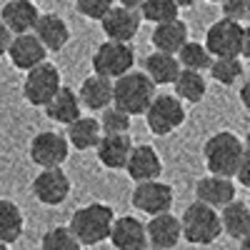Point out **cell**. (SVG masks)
Returning <instances> with one entry per match:
<instances>
[{"label": "cell", "instance_id": "obj_1", "mask_svg": "<svg viewBox=\"0 0 250 250\" xmlns=\"http://www.w3.org/2000/svg\"><path fill=\"white\" fill-rule=\"evenodd\" d=\"M243 153H245L243 140L230 130H220L210 135L203 145V160H205L208 173L220 175V178H233L238 173Z\"/></svg>", "mask_w": 250, "mask_h": 250}, {"label": "cell", "instance_id": "obj_2", "mask_svg": "<svg viewBox=\"0 0 250 250\" xmlns=\"http://www.w3.org/2000/svg\"><path fill=\"white\" fill-rule=\"evenodd\" d=\"M113 223H115V213L108 203H88L73 213L68 228L80 245H98L110 238Z\"/></svg>", "mask_w": 250, "mask_h": 250}, {"label": "cell", "instance_id": "obj_3", "mask_svg": "<svg viewBox=\"0 0 250 250\" xmlns=\"http://www.w3.org/2000/svg\"><path fill=\"white\" fill-rule=\"evenodd\" d=\"M155 88L158 85L145 73L130 70V73L120 75L118 80H113V105L120 108L123 113H128L130 118L145 115L153 98L158 95Z\"/></svg>", "mask_w": 250, "mask_h": 250}, {"label": "cell", "instance_id": "obj_4", "mask_svg": "<svg viewBox=\"0 0 250 250\" xmlns=\"http://www.w3.org/2000/svg\"><path fill=\"white\" fill-rule=\"evenodd\" d=\"M180 228H183V238L193 245H213L223 235L220 213L200 200L190 203L183 210Z\"/></svg>", "mask_w": 250, "mask_h": 250}, {"label": "cell", "instance_id": "obj_5", "mask_svg": "<svg viewBox=\"0 0 250 250\" xmlns=\"http://www.w3.org/2000/svg\"><path fill=\"white\" fill-rule=\"evenodd\" d=\"M93 73L108 80H118L120 75L130 73L135 65V50L130 43H115V40H105L100 43L98 50L93 53Z\"/></svg>", "mask_w": 250, "mask_h": 250}, {"label": "cell", "instance_id": "obj_6", "mask_svg": "<svg viewBox=\"0 0 250 250\" xmlns=\"http://www.w3.org/2000/svg\"><path fill=\"white\" fill-rule=\"evenodd\" d=\"M62 88L60 80V70L53 65V62H43L33 70L25 73L23 80V98L28 100V105L33 108H45L48 103L58 95V90Z\"/></svg>", "mask_w": 250, "mask_h": 250}, {"label": "cell", "instance_id": "obj_7", "mask_svg": "<svg viewBox=\"0 0 250 250\" xmlns=\"http://www.w3.org/2000/svg\"><path fill=\"white\" fill-rule=\"evenodd\" d=\"M185 123V105L175 95H155L145 110V125L153 135H170Z\"/></svg>", "mask_w": 250, "mask_h": 250}, {"label": "cell", "instance_id": "obj_8", "mask_svg": "<svg viewBox=\"0 0 250 250\" xmlns=\"http://www.w3.org/2000/svg\"><path fill=\"white\" fill-rule=\"evenodd\" d=\"M70 155V143L65 133L43 130L30 140V160L40 170L45 168H62V163Z\"/></svg>", "mask_w": 250, "mask_h": 250}, {"label": "cell", "instance_id": "obj_9", "mask_svg": "<svg viewBox=\"0 0 250 250\" xmlns=\"http://www.w3.org/2000/svg\"><path fill=\"white\" fill-rule=\"evenodd\" d=\"M130 203L135 210L145 215H160V213H170L173 208V185L163 183V180H148V183H135Z\"/></svg>", "mask_w": 250, "mask_h": 250}, {"label": "cell", "instance_id": "obj_10", "mask_svg": "<svg viewBox=\"0 0 250 250\" xmlns=\"http://www.w3.org/2000/svg\"><path fill=\"white\" fill-rule=\"evenodd\" d=\"M243 25L235 20L220 18L205 30V48L213 58H240Z\"/></svg>", "mask_w": 250, "mask_h": 250}, {"label": "cell", "instance_id": "obj_11", "mask_svg": "<svg viewBox=\"0 0 250 250\" xmlns=\"http://www.w3.org/2000/svg\"><path fill=\"white\" fill-rule=\"evenodd\" d=\"M33 195L43 205H62L70 195V178L62 168H45L33 178Z\"/></svg>", "mask_w": 250, "mask_h": 250}, {"label": "cell", "instance_id": "obj_12", "mask_svg": "<svg viewBox=\"0 0 250 250\" xmlns=\"http://www.w3.org/2000/svg\"><path fill=\"white\" fill-rule=\"evenodd\" d=\"M140 23H143L140 10L113 5V10L100 20V28H103L108 40H115V43H133V38L140 30Z\"/></svg>", "mask_w": 250, "mask_h": 250}, {"label": "cell", "instance_id": "obj_13", "mask_svg": "<svg viewBox=\"0 0 250 250\" xmlns=\"http://www.w3.org/2000/svg\"><path fill=\"white\" fill-rule=\"evenodd\" d=\"M8 58L18 70L28 73V70L43 65L48 60V50L43 48V43H40L33 33H25V35H13V43L8 48Z\"/></svg>", "mask_w": 250, "mask_h": 250}, {"label": "cell", "instance_id": "obj_14", "mask_svg": "<svg viewBox=\"0 0 250 250\" xmlns=\"http://www.w3.org/2000/svg\"><path fill=\"white\" fill-rule=\"evenodd\" d=\"M125 173L133 183H148V180H160L163 175V160L158 155V150L153 145H135L128 165H125Z\"/></svg>", "mask_w": 250, "mask_h": 250}, {"label": "cell", "instance_id": "obj_15", "mask_svg": "<svg viewBox=\"0 0 250 250\" xmlns=\"http://www.w3.org/2000/svg\"><path fill=\"white\" fill-rule=\"evenodd\" d=\"M145 233H148V245L155 250H173L183 240L180 218H175L173 213L153 215L145 223Z\"/></svg>", "mask_w": 250, "mask_h": 250}, {"label": "cell", "instance_id": "obj_16", "mask_svg": "<svg viewBox=\"0 0 250 250\" xmlns=\"http://www.w3.org/2000/svg\"><path fill=\"white\" fill-rule=\"evenodd\" d=\"M115 250H145L148 248V233H145V223L135 215H120L113 223L110 238Z\"/></svg>", "mask_w": 250, "mask_h": 250}, {"label": "cell", "instance_id": "obj_17", "mask_svg": "<svg viewBox=\"0 0 250 250\" xmlns=\"http://www.w3.org/2000/svg\"><path fill=\"white\" fill-rule=\"evenodd\" d=\"M133 148H135L133 138L128 133H118V135H103L95 145V153L100 165H105L108 170H125Z\"/></svg>", "mask_w": 250, "mask_h": 250}, {"label": "cell", "instance_id": "obj_18", "mask_svg": "<svg viewBox=\"0 0 250 250\" xmlns=\"http://www.w3.org/2000/svg\"><path fill=\"white\" fill-rule=\"evenodd\" d=\"M40 18V10L33 0H8L0 8V20L13 35H25L33 33L35 23Z\"/></svg>", "mask_w": 250, "mask_h": 250}, {"label": "cell", "instance_id": "obj_19", "mask_svg": "<svg viewBox=\"0 0 250 250\" xmlns=\"http://www.w3.org/2000/svg\"><path fill=\"white\" fill-rule=\"evenodd\" d=\"M195 200L215 208V210H223L228 203L235 200V183H233V178H220V175L200 178L195 183Z\"/></svg>", "mask_w": 250, "mask_h": 250}, {"label": "cell", "instance_id": "obj_20", "mask_svg": "<svg viewBox=\"0 0 250 250\" xmlns=\"http://www.w3.org/2000/svg\"><path fill=\"white\" fill-rule=\"evenodd\" d=\"M33 35L43 43L48 53H58L68 45L70 40V28L58 13H40L38 23L33 28Z\"/></svg>", "mask_w": 250, "mask_h": 250}, {"label": "cell", "instance_id": "obj_21", "mask_svg": "<svg viewBox=\"0 0 250 250\" xmlns=\"http://www.w3.org/2000/svg\"><path fill=\"white\" fill-rule=\"evenodd\" d=\"M78 98H80V105L90 110V113H103L105 108L113 105V80L108 78H100V75H90L80 83L78 88Z\"/></svg>", "mask_w": 250, "mask_h": 250}, {"label": "cell", "instance_id": "obj_22", "mask_svg": "<svg viewBox=\"0 0 250 250\" xmlns=\"http://www.w3.org/2000/svg\"><path fill=\"white\" fill-rule=\"evenodd\" d=\"M188 25L183 23L180 18L175 20H168V23H158L153 28V35H150V43L158 53H170V55H178V50L188 43Z\"/></svg>", "mask_w": 250, "mask_h": 250}, {"label": "cell", "instance_id": "obj_23", "mask_svg": "<svg viewBox=\"0 0 250 250\" xmlns=\"http://www.w3.org/2000/svg\"><path fill=\"white\" fill-rule=\"evenodd\" d=\"M45 115L53 120V123H60V125H70L73 120H78L83 115V105H80V98H78V90L73 88H65L62 85L58 90V95L43 108Z\"/></svg>", "mask_w": 250, "mask_h": 250}, {"label": "cell", "instance_id": "obj_24", "mask_svg": "<svg viewBox=\"0 0 250 250\" xmlns=\"http://www.w3.org/2000/svg\"><path fill=\"white\" fill-rule=\"evenodd\" d=\"M65 138L70 143V148H75V150H93L98 140L103 138L100 120L93 115H80L78 120L65 125Z\"/></svg>", "mask_w": 250, "mask_h": 250}, {"label": "cell", "instance_id": "obj_25", "mask_svg": "<svg viewBox=\"0 0 250 250\" xmlns=\"http://www.w3.org/2000/svg\"><path fill=\"white\" fill-rule=\"evenodd\" d=\"M220 225H223V233L235 240H243L245 235H250V205L243 200L228 203L220 210Z\"/></svg>", "mask_w": 250, "mask_h": 250}, {"label": "cell", "instance_id": "obj_26", "mask_svg": "<svg viewBox=\"0 0 250 250\" xmlns=\"http://www.w3.org/2000/svg\"><path fill=\"white\" fill-rule=\"evenodd\" d=\"M180 62L170 53H150L145 58V75H148L155 85H173L175 78L180 75Z\"/></svg>", "mask_w": 250, "mask_h": 250}, {"label": "cell", "instance_id": "obj_27", "mask_svg": "<svg viewBox=\"0 0 250 250\" xmlns=\"http://www.w3.org/2000/svg\"><path fill=\"white\" fill-rule=\"evenodd\" d=\"M173 90H175V98L183 100V103H190V105H198V103L205 98L208 93V80L203 73H195V70H180V75L175 78L173 83Z\"/></svg>", "mask_w": 250, "mask_h": 250}, {"label": "cell", "instance_id": "obj_28", "mask_svg": "<svg viewBox=\"0 0 250 250\" xmlns=\"http://www.w3.org/2000/svg\"><path fill=\"white\" fill-rule=\"evenodd\" d=\"M25 228V218L23 210L8 198H0V243H15L20 235H23Z\"/></svg>", "mask_w": 250, "mask_h": 250}, {"label": "cell", "instance_id": "obj_29", "mask_svg": "<svg viewBox=\"0 0 250 250\" xmlns=\"http://www.w3.org/2000/svg\"><path fill=\"white\" fill-rule=\"evenodd\" d=\"M178 62H180V68L185 70H195V73H203L210 68V62H213V55L210 50L205 48V43H195V40H188V43L178 50Z\"/></svg>", "mask_w": 250, "mask_h": 250}, {"label": "cell", "instance_id": "obj_30", "mask_svg": "<svg viewBox=\"0 0 250 250\" xmlns=\"http://www.w3.org/2000/svg\"><path fill=\"white\" fill-rule=\"evenodd\" d=\"M80 248L83 245L70 233L68 225H55L50 230H45L43 238H40V250H80Z\"/></svg>", "mask_w": 250, "mask_h": 250}, {"label": "cell", "instance_id": "obj_31", "mask_svg": "<svg viewBox=\"0 0 250 250\" xmlns=\"http://www.w3.org/2000/svg\"><path fill=\"white\" fill-rule=\"evenodd\" d=\"M178 3L175 0H143L140 5V18L150 20V23H168V20L178 18Z\"/></svg>", "mask_w": 250, "mask_h": 250}, {"label": "cell", "instance_id": "obj_32", "mask_svg": "<svg viewBox=\"0 0 250 250\" xmlns=\"http://www.w3.org/2000/svg\"><path fill=\"white\" fill-rule=\"evenodd\" d=\"M210 78L220 85H233V83L243 75V62L240 58H213L210 68H208Z\"/></svg>", "mask_w": 250, "mask_h": 250}, {"label": "cell", "instance_id": "obj_33", "mask_svg": "<svg viewBox=\"0 0 250 250\" xmlns=\"http://www.w3.org/2000/svg\"><path fill=\"white\" fill-rule=\"evenodd\" d=\"M100 130L103 135H118V133H128L130 130V115L123 113L120 108L110 105L103 110L100 115Z\"/></svg>", "mask_w": 250, "mask_h": 250}, {"label": "cell", "instance_id": "obj_34", "mask_svg": "<svg viewBox=\"0 0 250 250\" xmlns=\"http://www.w3.org/2000/svg\"><path fill=\"white\" fill-rule=\"evenodd\" d=\"M115 5V0H75V10L88 20H103Z\"/></svg>", "mask_w": 250, "mask_h": 250}, {"label": "cell", "instance_id": "obj_35", "mask_svg": "<svg viewBox=\"0 0 250 250\" xmlns=\"http://www.w3.org/2000/svg\"><path fill=\"white\" fill-rule=\"evenodd\" d=\"M223 5V18L243 23L245 18H250V0H225Z\"/></svg>", "mask_w": 250, "mask_h": 250}, {"label": "cell", "instance_id": "obj_36", "mask_svg": "<svg viewBox=\"0 0 250 250\" xmlns=\"http://www.w3.org/2000/svg\"><path fill=\"white\" fill-rule=\"evenodd\" d=\"M235 178L240 180V185L250 188V150H245V153H243V160H240V168H238Z\"/></svg>", "mask_w": 250, "mask_h": 250}, {"label": "cell", "instance_id": "obj_37", "mask_svg": "<svg viewBox=\"0 0 250 250\" xmlns=\"http://www.w3.org/2000/svg\"><path fill=\"white\" fill-rule=\"evenodd\" d=\"M10 43H13V33L3 25V20H0V58L3 55H8V48H10Z\"/></svg>", "mask_w": 250, "mask_h": 250}, {"label": "cell", "instance_id": "obj_38", "mask_svg": "<svg viewBox=\"0 0 250 250\" xmlns=\"http://www.w3.org/2000/svg\"><path fill=\"white\" fill-rule=\"evenodd\" d=\"M240 55L250 60V25H243V40H240Z\"/></svg>", "mask_w": 250, "mask_h": 250}, {"label": "cell", "instance_id": "obj_39", "mask_svg": "<svg viewBox=\"0 0 250 250\" xmlns=\"http://www.w3.org/2000/svg\"><path fill=\"white\" fill-rule=\"evenodd\" d=\"M240 103H243V108L250 113V78L243 83V88H240Z\"/></svg>", "mask_w": 250, "mask_h": 250}, {"label": "cell", "instance_id": "obj_40", "mask_svg": "<svg viewBox=\"0 0 250 250\" xmlns=\"http://www.w3.org/2000/svg\"><path fill=\"white\" fill-rule=\"evenodd\" d=\"M115 3H118L120 8H130V10H140V5H143V0H115Z\"/></svg>", "mask_w": 250, "mask_h": 250}, {"label": "cell", "instance_id": "obj_41", "mask_svg": "<svg viewBox=\"0 0 250 250\" xmlns=\"http://www.w3.org/2000/svg\"><path fill=\"white\" fill-rule=\"evenodd\" d=\"M178 3V8H193V5H198L200 0H175Z\"/></svg>", "mask_w": 250, "mask_h": 250}, {"label": "cell", "instance_id": "obj_42", "mask_svg": "<svg viewBox=\"0 0 250 250\" xmlns=\"http://www.w3.org/2000/svg\"><path fill=\"white\" fill-rule=\"evenodd\" d=\"M240 250H250V235H245V238L240 240Z\"/></svg>", "mask_w": 250, "mask_h": 250}, {"label": "cell", "instance_id": "obj_43", "mask_svg": "<svg viewBox=\"0 0 250 250\" xmlns=\"http://www.w3.org/2000/svg\"><path fill=\"white\" fill-rule=\"evenodd\" d=\"M243 148H245V150H250V133H248V135H245V140H243Z\"/></svg>", "mask_w": 250, "mask_h": 250}, {"label": "cell", "instance_id": "obj_44", "mask_svg": "<svg viewBox=\"0 0 250 250\" xmlns=\"http://www.w3.org/2000/svg\"><path fill=\"white\" fill-rule=\"evenodd\" d=\"M0 250H10V248H8L5 243H0Z\"/></svg>", "mask_w": 250, "mask_h": 250}, {"label": "cell", "instance_id": "obj_45", "mask_svg": "<svg viewBox=\"0 0 250 250\" xmlns=\"http://www.w3.org/2000/svg\"><path fill=\"white\" fill-rule=\"evenodd\" d=\"M210 3H225V0H210Z\"/></svg>", "mask_w": 250, "mask_h": 250}, {"label": "cell", "instance_id": "obj_46", "mask_svg": "<svg viewBox=\"0 0 250 250\" xmlns=\"http://www.w3.org/2000/svg\"><path fill=\"white\" fill-rule=\"evenodd\" d=\"M248 205H250V200H248Z\"/></svg>", "mask_w": 250, "mask_h": 250}]
</instances>
